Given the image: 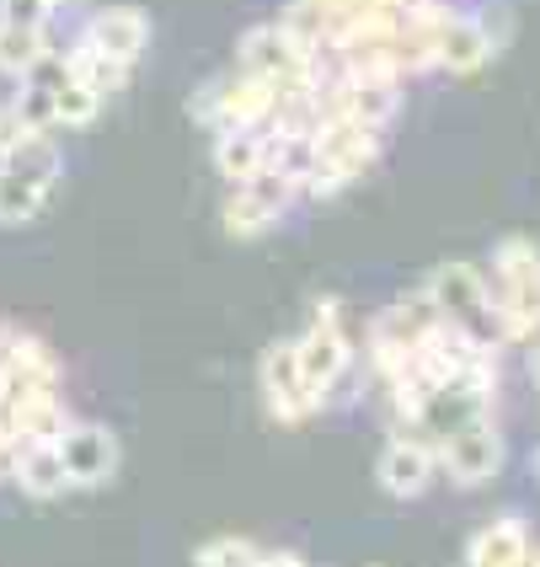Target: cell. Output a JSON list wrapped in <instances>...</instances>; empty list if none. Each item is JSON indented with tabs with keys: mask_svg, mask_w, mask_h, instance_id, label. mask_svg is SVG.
<instances>
[{
	"mask_svg": "<svg viewBox=\"0 0 540 567\" xmlns=\"http://www.w3.org/2000/svg\"><path fill=\"white\" fill-rule=\"evenodd\" d=\"M241 75L268 81L273 92H294V86H316V49L300 43L284 22H257L241 32Z\"/></svg>",
	"mask_w": 540,
	"mask_h": 567,
	"instance_id": "obj_4",
	"label": "cell"
},
{
	"mask_svg": "<svg viewBox=\"0 0 540 567\" xmlns=\"http://www.w3.org/2000/svg\"><path fill=\"white\" fill-rule=\"evenodd\" d=\"M268 161H273V134L268 128H220L215 166H220V177L230 188L257 177V172H268Z\"/></svg>",
	"mask_w": 540,
	"mask_h": 567,
	"instance_id": "obj_16",
	"label": "cell"
},
{
	"mask_svg": "<svg viewBox=\"0 0 540 567\" xmlns=\"http://www.w3.org/2000/svg\"><path fill=\"white\" fill-rule=\"evenodd\" d=\"M17 472V440H0V482H11Z\"/></svg>",
	"mask_w": 540,
	"mask_h": 567,
	"instance_id": "obj_26",
	"label": "cell"
},
{
	"mask_svg": "<svg viewBox=\"0 0 540 567\" xmlns=\"http://www.w3.org/2000/svg\"><path fill=\"white\" fill-rule=\"evenodd\" d=\"M434 450H439V472H445L455 487H481V482H492V476L503 472V461H509L492 412H487V417H471V423H460V429L445 434Z\"/></svg>",
	"mask_w": 540,
	"mask_h": 567,
	"instance_id": "obj_5",
	"label": "cell"
},
{
	"mask_svg": "<svg viewBox=\"0 0 540 567\" xmlns=\"http://www.w3.org/2000/svg\"><path fill=\"white\" fill-rule=\"evenodd\" d=\"M536 476H540V450H536Z\"/></svg>",
	"mask_w": 540,
	"mask_h": 567,
	"instance_id": "obj_30",
	"label": "cell"
},
{
	"mask_svg": "<svg viewBox=\"0 0 540 567\" xmlns=\"http://www.w3.org/2000/svg\"><path fill=\"white\" fill-rule=\"evenodd\" d=\"M525 557H530V525L519 514L481 525L466 546V567H525Z\"/></svg>",
	"mask_w": 540,
	"mask_h": 567,
	"instance_id": "obj_15",
	"label": "cell"
},
{
	"mask_svg": "<svg viewBox=\"0 0 540 567\" xmlns=\"http://www.w3.org/2000/svg\"><path fill=\"white\" fill-rule=\"evenodd\" d=\"M530 380H536V396H540V343L530 348Z\"/></svg>",
	"mask_w": 540,
	"mask_h": 567,
	"instance_id": "obj_27",
	"label": "cell"
},
{
	"mask_svg": "<svg viewBox=\"0 0 540 567\" xmlns=\"http://www.w3.org/2000/svg\"><path fill=\"white\" fill-rule=\"evenodd\" d=\"M294 359H300V370H305V385L316 391V402L343 385V375L353 370V343H349V332H343L338 300H321L316 306V321H311V332L294 343Z\"/></svg>",
	"mask_w": 540,
	"mask_h": 567,
	"instance_id": "obj_6",
	"label": "cell"
},
{
	"mask_svg": "<svg viewBox=\"0 0 540 567\" xmlns=\"http://www.w3.org/2000/svg\"><path fill=\"white\" fill-rule=\"evenodd\" d=\"M64 60H70V81H81V86H86V92H96L102 102H107L113 92H124L128 70H134V64H124V60H107V54H102V49H92L86 38H81V43H75Z\"/></svg>",
	"mask_w": 540,
	"mask_h": 567,
	"instance_id": "obj_18",
	"label": "cell"
},
{
	"mask_svg": "<svg viewBox=\"0 0 540 567\" xmlns=\"http://www.w3.org/2000/svg\"><path fill=\"white\" fill-rule=\"evenodd\" d=\"M22 134H32L28 124H22V113H17V102H0V156L22 140Z\"/></svg>",
	"mask_w": 540,
	"mask_h": 567,
	"instance_id": "obj_23",
	"label": "cell"
},
{
	"mask_svg": "<svg viewBox=\"0 0 540 567\" xmlns=\"http://www.w3.org/2000/svg\"><path fill=\"white\" fill-rule=\"evenodd\" d=\"M273 102H279V92H273L268 81L236 70L230 81H215L209 92L198 96V118L215 128H268Z\"/></svg>",
	"mask_w": 540,
	"mask_h": 567,
	"instance_id": "obj_8",
	"label": "cell"
},
{
	"mask_svg": "<svg viewBox=\"0 0 540 567\" xmlns=\"http://www.w3.org/2000/svg\"><path fill=\"white\" fill-rule=\"evenodd\" d=\"M492 60V43H487V32H481L477 17H466V11H439V22H434V70H449V75H477L481 64Z\"/></svg>",
	"mask_w": 540,
	"mask_h": 567,
	"instance_id": "obj_13",
	"label": "cell"
},
{
	"mask_svg": "<svg viewBox=\"0 0 540 567\" xmlns=\"http://www.w3.org/2000/svg\"><path fill=\"white\" fill-rule=\"evenodd\" d=\"M60 172H64L60 145L49 134H22L0 156V225H28L32 215H43Z\"/></svg>",
	"mask_w": 540,
	"mask_h": 567,
	"instance_id": "obj_2",
	"label": "cell"
},
{
	"mask_svg": "<svg viewBox=\"0 0 540 567\" xmlns=\"http://www.w3.org/2000/svg\"><path fill=\"white\" fill-rule=\"evenodd\" d=\"M38 54H49V28H6V22H0V70H6V75L22 81Z\"/></svg>",
	"mask_w": 540,
	"mask_h": 567,
	"instance_id": "obj_19",
	"label": "cell"
},
{
	"mask_svg": "<svg viewBox=\"0 0 540 567\" xmlns=\"http://www.w3.org/2000/svg\"><path fill=\"white\" fill-rule=\"evenodd\" d=\"M525 567H540V546H536V551H530V557H525Z\"/></svg>",
	"mask_w": 540,
	"mask_h": 567,
	"instance_id": "obj_28",
	"label": "cell"
},
{
	"mask_svg": "<svg viewBox=\"0 0 540 567\" xmlns=\"http://www.w3.org/2000/svg\"><path fill=\"white\" fill-rule=\"evenodd\" d=\"M257 380H262V402H268V412H273L279 423H305V417L321 408L316 391L305 385L300 359H294V343H273V348H268V353H262V370H257Z\"/></svg>",
	"mask_w": 540,
	"mask_h": 567,
	"instance_id": "obj_11",
	"label": "cell"
},
{
	"mask_svg": "<svg viewBox=\"0 0 540 567\" xmlns=\"http://www.w3.org/2000/svg\"><path fill=\"white\" fill-rule=\"evenodd\" d=\"M11 482H17L28 498H60L64 487H70L60 444L54 440H17V472H11Z\"/></svg>",
	"mask_w": 540,
	"mask_h": 567,
	"instance_id": "obj_17",
	"label": "cell"
},
{
	"mask_svg": "<svg viewBox=\"0 0 540 567\" xmlns=\"http://www.w3.org/2000/svg\"><path fill=\"white\" fill-rule=\"evenodd\" d=\"M423 295L434 300V311H439L445 327H460V332H471L481 343L503 348L498 311H492V289H487V274H481L477 262H439L428 274V284H423Z\"/></svg>",
	"mask_w": 540,
	"mask_h": 567,
	"instance_id": "obj_3",
	"label": "cell"
},
{
	"mask_svg": "<svg viewBox=\"0 0 540 567\" xmlns=\"http://www.w3.org/2000/svg\"><path fill=\"white\" fill-rule=\"evenodd\" d=\"M300 198V188L289 183L284 172H257L247 183H236L225 198V230L230 236H262L268 225H279L289 215V204Z\"/></svg>",
	"mask_w": 540,
	"mask_h": 567,
	"instance_id": "obj_7",
	"label": "cell"
},
{
	"mask_svg": "<svg viewBox=\"0 0 540 567\" xmlns=\"http://www.w3.org/2000/svg\"><path fill=\"white\" fill-rule=\"evenodd\" d=\"M487 289L503 343H536L540 332V247L530 236H503L487 262Z\"/></svg>",
	"mask_w": 540,
	"mask_h": 567,
	"instance_id": "obj_1",
	"label": "cell"
},
{
	"mask_svg": "<svg viewBox=\"0 0 540 567\" xmlns=\"http://www.w3.org/2000/svg\"><path fill=\"white\" fill-rule=\"evenodd\" d=\"M54 444H60L70 487H96V482H107L118 472V434L102 429V423H70Z\"/></svg>",
	"mask_w": 540,
	"mask_h": 567,
	"instance_id": "obj_12",
	"label": "cell"
},
{
	"mask_svg": "<svg viewBox=\"0 0 540 567\" xmlns=\"http://www.w3.org/2000/svg\"><path fill=\"white\" fill-rule=\"evenodd\" d=\"M49 6H54V11H60V6H75V0H49Z\"/></svg>",
	"mask_w": 540,
	"mask_h": 567,
	"instance_id": "obj_29",
	"label": "cell"
},
{
	"mask_svg": "<svg viewBox=\"0 0 540 567\" xmlns=\"http://www.w3.org/2000/svg\"><path fill=\"white\" fill-rule=\"evenodd\" d=\"M257 567H305V557H300V551H262Z\"/></svg>",
	"mask_w": 540,
	"mask_h": 567,
	"instance_id": "obj_25",
	"label": "cell"
},
{
	"mask_svg": "<svg viewBox=\"0 0 540 567\" xmlns=\"http://www.w3.org/2000/svg\"><path fill=\"white\" fill-rule=\"evenodd\" d=\"M86 43L102 49L107 60L134 64L145 54V43H150V22H145L139 6H102L92 22H86Z\"/></svg>",
	"mask_w": 540,
	"mask_h": 567,
	"instance_id": "obj_14",
	"label": "cell"
},
{
	"mask_svg": "<svg viewBox=\"0 0 540 567\" xmlns=\"http://www.w3.org/2000/svg\"><path fill=\"white\" fill-rule=\"evenodd\" d=\"M434 472H439V450L423 434H413V429H396L391 444L381 450V461H375V482L391 498H423Z\"/></svg>",
	"mask_w": 540,
	"mask_h": 567,
	"instance_id": "obj_9",
	"label": "cell"
},
{
	"mask_svg": "<svg viewBox=\"0 0 540 567\" xmlns=\"http://www.w3.org/2000/svg\"><path fill=\"white\" fill-rule=\"evenodd\" d=\"M257 551L247 536H215L193 551V567H257Z\"/></svg>",
	"mask_w": 540,
	"mask_h": 567,
	"instance_id": "obj_21",
	"label": "cell"
},
{
	"mask_svg": "<svg viewBox=\"0 0 540 567\" xmlns=\"http://www.w3.org/2000/svg\"><path fill=\"white\" fill-rule=\"evenodd\" d=\"M477 22H481V32H487V43H492V54H498V49L509 43V11H503V6H498V11H481Z\"/></svg>",
	"mask_w": 540,
	"mask_h": 567,
	"instance_id": "obj_24",
	"label": "cell"
},
{
	"mask_svg": "<svg viewBox=\"0 0 540 567\" xmlns=\"http://www.w3.org/2000/svg\"><path fill=\"white\" fill-rule=\"evenodd\" d=\"M54 6L49 0H0V22L6 28H49Z\"/></svg>",
	"mask_w": 540,
	"mask_h": 567,
	"instance_id": "obj_22",
	"label": "cell"
},
{
	"mask_svg": "<svg viewBox=\"0 0 540 567\" xmlns=\"http://www.w3.org/2000/svg\"><path fill=\"white\" fill-rule=\"evenodd\" d=\"M311 145H316V166H326L338 183H353L381 161V128L353 124V118H326L311 134Z\"/></svg>",
	"mask_w": 540,
	"mask_h": 567,
	"instance_id": "obj_10",
	"label": "cell"
},
{
	"mask_svg": "<svg viewBox=\"0 0 540 567\" xmlns=\"http://www.w3.org/2000/svg\"><path fill=\"white\" fill-rule=\"evenodd\" d=\"M102 113V96L86 92L81 81H64L60 92H54V124L60 128H86Z\"/></svg>",
	"mask_w": 540,
	"mask_h": 567,
	"instance_id": "obj_20",
	"label": "cell"
}]
</instances>
